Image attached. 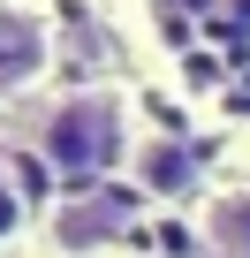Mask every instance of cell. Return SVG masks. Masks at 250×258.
Wrapping results in <instances>:
<instances>
[{"instance_id":"1","label":"cell","mask_w":250,"mask_h":258,"mask_svg":"<svg viewBox=\"0 0 250 258\" xmlns=\"http://www.w3.org/2000/svg\"><path fill=\"white\" fill-rule=\"evenodd\" d=\"M38 152L53 175H114L129 152V114L114 91H68L38 129Z\"/></svg>"},{"instance_id":"2","label":"cell","mask_w":250,"mask_h":258,"mask_svg":"<svg viewBox=\"0 0 250 258\" xmlns=\"http://www.w3.org/2000/svg\"><path fill=\"white\" fill-rule=\"evenodd\" d=\"M46 69V23L23 8H0V84H31Z\"/></svg>"},{"instance_id":"3","label":"cell","mask_w":250,"mask_h":258,"mask_svg":"<svg viewBox=\"0 0 250 258\" xmlns=\"http://www.w3.org/2000/svg\"><path fill=\"white\" fill-rule=\"evenodd\" d=\"M137 182H144L152 198H182V190L197 182V160H190V145H175V137H152V145H137Z\"/></svg>"},{"instance_id":"4","label":"cell","mask_w":250,"mask_h":258,"mask_svg":"<svg viewBox=\"0 0 250 258\" xmlns=\"http://www.w3.org/2000/svg\"><path fill=\"white\" fill-rule=\"evenodd\" d=\"M205 243L220 258H250V190H227L205 205Z\"/></svg>"},{"instance_id":"5","label":"cell","mask_w":250,"mask_h":258,"mask_svg":"<svg viewBox=\"0 0 250 258\" xmlns=\"http://www.w3.org/2000/svg\"><path fill=\"white\" fill-rule=\"evenodd\" d=\"M61 243L68 250H84V243H99V235H114L121 228V198H76V205H61Z\"/></svg>"},{"instance_id":"6","label":"cell","mask_w":250,"mask_h":258,"mask_svg":"<svg viewBox=\"0 0 250 258\" xmlns=\"http://www.w3.org/2000/svg\"><path fill=\"white\" fill-rule=\"evenodd\" d=\"M16 228H23V182H16L8 167H0V243H8Z\"/></svg>"}]
</instances>
